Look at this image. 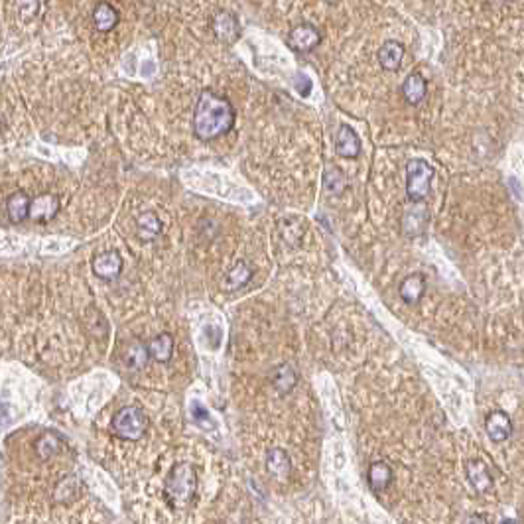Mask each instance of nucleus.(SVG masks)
<instances>
[{
	"label": "nucleus",
	"instance_id": "1",
	"mask_svg": "<svg viewBox=\"0 0 524 524\" xmlns=\"http://www.w3.org/2000/svg\"><path fill=\"white\" fill-rule=\"evenodd\" d=\"M235 122V109L225 97L203 91L193 112V132L205 142L227 134Z\"/></svg>",
	"mask_w": 524,
	"mask_h": 524
},
{
	"label": "nucleus",
	"instance_id": "2",
	"mask_svg": "<svg viewBox=\"0 0 524 524\" xmlns=\"http://www.w3.org/2000/svg\"><path fill=\"white\" fill-rule=\"evenodd\" d=\"M197 491V473L192 463H175L165 479L164 493L170 506L187 505Z\"/></svg>",
	"mask_w": 524,
	"mask_h": 524
},
{
	"label": "nucleus",
	"instance_id": "3",
	"mask_svg": "<svg viewBox=\"0 0 524 524\" xmlns=\"http://www.w3.org/2000/svg\"><path fill=\"white\" fill-rule=\"evenodd\" d=\"M433 168L422 158L408 160L406 164V195L414 203L424 202L430 195L433 180Z\"/></svg>",
	"mask_w": 524,
	"mask_h": 524
},
{
	"label": "nucleus",
	"instance_id": "4",
	"mask_svg": "<svg viewBox=\"0 0 524 524\" xmlns=\"http://www.w3.org/2000/svg\"><path fill=\"white\" fill-rule=\"evenodd\" d=\"M148 430V418L138 406H124L112 418V432L117 438L127 441H138Z\"/></svg>",
	"mask_w": 524,
	"mask_h": 524
},
{
	"label": "nucleus",
	"instance_id": "5",
	"mask_svg": "<svg viewBox=\"0 0 524 524\" xmlns=\"http://www.w3.org/2000/svg\"><path fill=\"white\" fill-rule=\"evenodd\" d=\"M59 207H62V203L55 193H42L34 199H30L28 219L36 221V223H47L59 213Z\"/></svg>",
	"mask_w": 524,
	"mask_h": 524
},
{
	"label": "nucleus",
	"instance_id": "6",
	"mask_svg": "<svg viewBox=\"0 0 524 524\" xmlns=\"http://www.w3.org/2000/svg\"><path fill=\"white\" fill-rule=\"evenodd\" d=\"M93 272L97 278L112 282L122 272V257L117 250H107L93 258Z\"/></svg>",
	"mask_w": 524,
	"mask_h": 524
},
{
	"label": "nucleus",
	"instance_id": "7",
	"mask_svg": "<svg viewBox=\"0 0 524 524\" xmlns=\"http://www.w3.org/2000/svg\"><path fill=\"white\" fill-rule=\"evenodd\" d=\"M322 42L320 30L312 24H300L290 32V47L298 54H308Z\"/></svg>",
	"mask_w": 524,
	"mask_h": 524
},
{
	"label": "nucleus",
	"instance_id": "8",
	"mask_svg": "<svg viewBox=\"0 0 524 524\" xmlns=\"http://www.w3.org/2000/svg\"><path fill=\"white\" fill-rule=\"evenodd\" d=\"M211 28L215 37H217L219 42H223V44H233V42H237L240 36L239 20L235 18L231 12H217V14L213 16Z\"/></svg>",
	"mask_w": 524,
	"mask_h": 524
},
{
	"label": "nucleus",
	"instance_id": "9",
	"mask_svg": "<svg viewBox=\"0 0 524 524\" xmlns=\"http://www.w3.org/2000/svg\"><path fill=\"white\" fill-rule=\"evenodd\" d=\"M485 430H487V436L495 443H501V441H506L513 433V422L508 418V414H505L503 410H495L491 412L485 418Z\"/></svg>",
	"mask_w": 524,
	"mask_h": 524
},
{
	"label": "nucleus",
	"instance_id": "10",
	"mask_svg": "<svg viewBox=\"0 0 524 524\" xmlns=\"http://www.w3.org/2000/svg\"><path fill=\"white\" fill-rule=\"evenodd\" d=\"M465 475L471 487L477 493H487L493 487V477L489 473V467L481 460H469L465 463Z\"/></svg>",
	"mask_w": 524,
	"mask_h": 524
},
{
	"label": "nucleus",
	"instance_id": "11",
	"mask_svg": "<svg viewBox=\"0 0 524 524\" xmlns=\"http://www.w3.org/2000/svg\"><path fill=\"white\" fill-rule=\"evenodd\" d=\"M34 451H36L40 460H52L57 453L64 451V438L57 432H54V430H47L34 441Z\"/></svg>",
	"mask_w": 524,
	"mask_h": 524
},
{
	"label": "nucleus",
	"instance_id": "12",
	"mask_svg": "<svg viewBox=\"0 0 524 524\" xmlns=\"http://www.w3.org/2000/svg\"><path fill=\"white\" fill-rule=\"evenodd\" d=\"M335 150L343 158H357L361 154V140L357 132L347 124H341L335 136Z\"/></svg>",
	"mask_w": 524,
	"mask_h": 524
},
{
	"label": "nucleus",
	"instance_id": "13",
	"mask_svg": "<svg viewBox=\"0 0 524 524\" xmlns=\"http://www.w3.org/2000/svg\"><path fill=\"white\" fill-rule=\"evenodd\" d=\"M402 57H404V46L400 42L395 40H388L383 44V47L378 50V64L386 71H396L400 69L402 64Z\"/></svg>",
	"mask_w": 524,
	"mask_h": 524
},
{
	"label": "nucleus",
	"instance_id": "14",
	"mask_svg": "<svg viewBox=\"0 0 524 524\" xmlns=\"http://www.w3.org/2000/svg\"><path fill=\"white\" fill-rule=\"evenodd\" d=\"M290 469H292V461L290 455L286 453L282 448H272L267 453V471L272 477L284 481L290 475Z\"/></svg>",
	"mask_w": 524,
	"mask_h": 524
},
{
	"label": "nucleus",
	"instance_id": "15",
	"mask_svg": "<svg viewBox=\"0 0 524 524\" xmlns=\"http://www.w3.org/2000/svg\"><path fill=\"white\" fill-rule=\"evenodd\" d=\"M368 487L373 493H383L392 483V469L385 461H373L368 465Z\"/></svg>",
	"mask_w": 524,
	"mask_h": 524
},
{
	"label": "nucleus",
	"instance_id": "16",
	"mask_svg": "<svg viewBox=\"0 0 524 524\" xmlns=\"http://www.w3.org/2000/svg\"><path fill=\"white\" fill-rule=\"evenodd\" d=\"M136 233L138 239L144 240V243L158 239L162 233V221L154 211L140 213L136 219Z\"/></svg>",
	"mask_w": 524,
	"mask_h": 524
},
{
	"label": "nucleus",
	"instance_id": "17",
	"mask_svg": "<svg viewBox=\"0 0 524 524\" xmlns=\"http://www.w3.org/2000/svg\"><path fill=\"white\" fill-rule=\"evenodd\" d=\"M424 292H426V280L422 274H410L406 276L400 284V298L404 303H418L422 300Z\"/></svg>",
	"mask_w": 524,
	"mask_h": 524
},
{
	"label": "nucleus",
	"instance_id": "18",
	"mask_svg": "<svg viewBox=\"0 0 524 524\" xmlns=\"http://www.w3.org/2000/svg\"><path fill=\"white\" fill-rule=\"evenodd\" d=\"M28 211H30V195L26 192H14L8 195L6 199V213L12 223H22L28 219Z\"/></svg>",
	"mask_w": 524,
	"mask_h": 524
},
{
	"label": "nucleus",
	"instance_id": "19",
	"mask_svg": "<svg viewBox=\"0 0 524 524\" xmlns=\"http://www.w3.org/2000/svg\"><path fill=\"white\" fill-rule=\"evenodd\" d=\"M150 357L156 363H168L174 355V337L170 333H160L146 345Z\"/></svg>",
	"mask_w": 524,
	"mask_h": 524
},
{
	"label": "nucleus",
	"instance_id": "20",
	"mask_svg": "<svg viewBox=\"0 0 524 524\" xmlns=\"http://www.w3.org/2000/svg\"><path fill=\"white\" fill-rule=\"evenodd\" d=\"M93 22L99 32H110L112 28L119 24V12L109 2H99L93 10Z\"/></svg>",
	"mask_w": 524,
	"mask_h": 524
},
{
	"label": "nucleus",
	"instance_id": "21",
	"mask_svg": "<svg viewBox=\"0 0 524 524\" xmlns=\"http://www.w3.org/2000/svg\"><path fill=\"white\" fill-rule=\"evenodd\" d=\"M426 79H424L420 74H410L406 77L404 85H402V95L408 105H418V103L424 101L426 97Z\"/></svg>",
	"mask_w": 524,
	"mask_h": 524
},
{
	"label": "nucleus",
	"instance_id": "22",
	"mask_svg": "<svg viewBox=\"0 0 524 524\" xmlns=\"http://www.w3.org/2000/svg\"><path fill=\"white\" fill-rule=\"evenodd\" d=\"M148 359H150V353H148L146 343H142V341L134 339L124 351V365L132 371H140V368L146 367Z\"/></svg>",
	"mask_w": 524,
	"mask_h": 524
},
{
	"label": "nucleus",
	"instance_id": "23",
	"mask_svg": "<svg viewBox=\"0 0 524 524\" xmlns=\"http://www.w3.org/2000/svg\"><path fill=\"white\" fill-rule=\"evenodd\" d=\"M250 278H252V268L248 267L247 262H237L235 267L231 268L229 272H227V278H225V290H229V292H235V290H239L243 286H247L250 282Z\"/></svg>",
	"mask_w": 524,
	"mask_h": 524
},
{
	"label": "nucleus",
	"instance_id": "24",
	"mask_svg": "<svg viewBox=\"0 0 524 524\" xmlns=\"http://www.w3.org/2000/svg\"><path fill=\"white\" fill-rule=\"evenodd\" d=\"M323 187L330 195H341L347 187V175L343 174L339 168H330L323 174Z\"/></svg>",
	"mask_w": 524,
	"mask_h": 524
},
{
	"label": "nucleus",
	"instance_id": "25",
	"mask_svg": "<svg viewBox=\"0 0 524 524\" xmlns=\"http://www.w3.org/2000/svg\"><path fill=\"white\" fill-rule=\"evenodd\" d=\"M296 380H298V377L290 365H282L274 371V386L280 395H288L296 386Z\"/></svg>",
	"mask_w": 524,
	"mask_h": 524
},
{
	"label": "nucleus",
	"instance_id": "26",
	"mask_svg": "<svg viewBox=\"0 0 524 524\" xmlns=\"http://www.w3.org/2000/svg\"><path fill=\"white\" fill-rule=\"evenodd\" d=\"M79 493V481L75 479V475H69L65 477L57 487H55V501L57 503H69L71 499H75V495Z\"/></svg>",
	"mask_w": 524,
	"mask_h": 524
},
{
	"label": "nucleus",
	"instance_id": "27",
	"mask_svg": "<svg viewBox=\"0 0 524 524\" xmlns=\"http://www.w3.org/2000/svg\"><path fill=\"white\" fill-rule=\"evenodd\" d=\"M18 10L24 18H34L40 10V0H18Z\"/></svg>",
	"mask_w": 524,
	"mask_h": 524
},
{
	"label": "nucleus",
	"instance_id": "28",
	"mask_svg": "<svg viewBox=\"0 0 524 524\" xmlns=\"http://www.w3.org/2000/svg\"><path fill=\"white\" fill-rule=\"evenodd\" d=\"M294 87H296V91L300 93L302 97H308V95L312 93L313 83H312V79L308 77V75L298 74V75H296V79H294Z\"/></svg>",
	"mask_w": 524,
	"mask_h": 524
},
{
	"label": "nucleus",
	"instance_id": "29",
	"mask_svg": "<svg viewBox=\"0 0 524 524\" xmlns=\"http://www.w3.org/2000/svg\"><path fill=\"white\" fill-rule=\"evenodd\" d=\"M465 524H487V520H485V516L473 515V516H469L467 523H465Z\"/></svg>",
	"mask_w": 524,
	"mask_h": 524
},
{
	"label": "nucleus",
	"instance_id": "30",
	"mask_svg": "<svg viewBox=\"0 0 524 524\" xmlns=\"http://www.w3.org/2000/svg\"><path fill=\"white\" fill-rule=\"evenodd\" d=\"M503 524H516V523H515V520H505Z\"/></svg>",
	"mask_w": 524,
	"mask_h": 524
},
{
	"label": "nucleus",
	"instance_id": "31",
	"mask_svg": "<svg viewBox=\"0 0 524 524\" xmlns=\"http://www.w3.org/2000/svg\"><path fill=\"white\" fill-rule=\"evenodd\" d=\"M325 2H335V0H325Z\"/></svg>",
	"mask_w": 524,
	"mask_h": 524
}]
</instances>
